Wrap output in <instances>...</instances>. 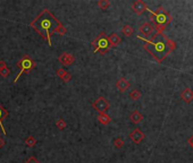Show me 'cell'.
Returning <instances> with one entry per match:
<instances>
[{
	"mask_svg": "<svg viewBox=\"0 0 193 163\" xmlns=\"http://www.w3.org/2000/svg\"><path fill=\"white\" fill-rule=\"evenodd\" d=\"M30 27H32L42 37L44 41L51 47V36L53 33H57L64 25L49 9H43L35 18L30 23Z\"/></svg>",
	"mask_w": 193,
	"mask_h": 163,
	"instance_id": "6da1fadb",
	"label": "cell"
},
{
	"mask_svg": "<svg viewBox=\"0 0 193 163\" xmlns=\"http://www.w3.org/2000/svg\"><path fill=\"white\" fill-rule=\"evenodd\" d=\"M148 43L144 44V49L146 51L150 53L151 56L155 58L158 62H161V59H160V55H162L164 58L168 56V52L169 50L166 47V43L164 41H146Z\"/></svg>",
	"mask_w": 193,
	"mask_h": 163,
	"instance_id": "7a4b0ae2",
	"label": "cell"
},
{
	"mask_svg": "<svg viewBox=\"0 0 193 163\" xmlns=\"http://www.w3.org/2000/svg\"><path fill=\"white\" fill-rule=\"evenodd\" d=\"M91 45L93 47L94 52H100V55H106L111 49L110 43L108 41V36L105 32H101L98 36L91 42Z\"/></svg>",
	"mask_w": 193,
	"mask_h": 163,
	"instance_id": "3957f363",
	"label": "cell"
},
{
	"mask_svg": "<svg viewBox=\"0 0 193 163\" xmlns=\"http://www.w3.org/2000/svg\"><path fill=\"white\" fill-rule=\"evenodd\" d=\"M16 66L19 68V73H18V75L16 76V78L14 79V82H13L14 84H16V83L18 82V78L24 74V73H30L33 68H35L37 64H35V61L28 56V55H25L21 60L17 61Z\"/></svg>",
	"mask_w": 193,
	"mask_h": 163,
	"instance_id": "277c9868",
	"label": "cell"
},
{
	"mask_svg": "<svg viewBox=\"0 0 193 163\" xmlns=\"http://www.w3.org/2000/svg\"><path fill=\"white\" fill-rule=\"evenodd\" d=\"M151 18H152V20H153L156 24L161 25V26H165V27L172 22V16H170V14L166 9H164V7H161V6H159V7L157 8V10H156L155 13H152Z\"/></svg>",
	"mask_w": 193,
	"mask_h": 163,
	"instance_id": "5b68a950",
	"label": "cell"
},
{
	"mask_svg": "<svg viewBox=\"0 0 193 163\" xmlns=\"http://www.w3.org/2000/svg\"><path fill=\"white\" fill-rule=\"evenodd\" d=\"M92 108L95 111H98L99 113H107V111L110 108V104L107 101V99L104 96H99L93 103H92Z\"/></svg>",
	"mask_w": 193,
	"mask_h": 163,
	"instance_id": "8992f818",
	"label": "cell"
},
{
	"mask_svg": "<svg viewBox=\"0 0 193 163\" xmlns=\"http://www.w3.org/2000/svg\"><path fill=\"white\" fill-rule=\"evenodd\" d=\"M139 32L144 36H151L155 34V26L150 22H146L139 27Z\"/></svg>",
	"mask_w": 193,
	"mask_h": 163,
	"instance_id": "52a82bcc",
	"label": "cell"
},
{
	"mask_svg": "<svg viewBox=\"0 0 193 163\" xmlns=\"http://www.w3.org/2000/svg\"><path fill=\"white\" fill-rule=\"evenodd\" d=\"M58 61L60 62L63 66H71L72 64H74V61H75V57L71 55V53H68V52H63L60 56L58 57Z\"/></svg>",
	"mask_w": 193,
	"mask_h": 163,
	"instance_id": "ba28073f",
	"label": "cell"
},
{
	"mask_svg": "<svg viewBox=\"0 0 193 163\" xmlns=\"http://www.w3.org/2000/svg\"><path fill=\"white\" fill-rule=\"evenodd\" d=\"M132 10L137 15H141L143 14L146 9H148V7H146V4L144 1H142V0H137V1H134L132 4Z\"/></svg>",
	"mask_w": 193,
	"mask_h": 163,
	"instance_id": "9c48e42d",
	"label": "cell"
},
{
	"mask_svg": "<svg viewBox=\"0 0 193 163\" xmlns=\"http://www.w3.org/2000/svg\"><path fill=\"white\" fill-rule=\"evenodd\" d=\"M144 137H146L144 133H143L141 129H139V128H135V129L130 134V138H131V140H132L133 143H135V144H140L142 140L144 139Z\"/></svg>",
	"mask_w": 193,
	"mask_h": 163,
	"instance_id": "30bf717a",
	"label": "cell"
},
{
	"mask_svg": "<svg viewBox=\"0 0 193 163\" xmlns=\"http://www.w3.org/2000/svg\"><path fill=\"white\" fill-rule=\"evenodd\" d=\"M116 87H117V89L119 92L124 93L125 91H127V89H130V82H128L125 77H122V78H119L117 82H116Z\"/></svg>",
	"mask_w": 193,
	"mask_h": 163,
	"instance_id": "8fae6325",
	"label": "cell"
},
{
	"mask_svg": "<svg viewBox=\"0 0 193 163\" xmlns=\"http://www.w3.org/2000/svg\"><path fill=\"white\" fill-rule=\"evenodd\" d=\"M181 99L183 100L185 103H191L193 101V91L190 87L184 89L181 92Z\"/></svg>",
	"mask_w": 193,
	"mask_h": 163,
	"instance_id": "7c38bea8",
	"label": "cell"
},
{
	"mask_svg": "<svg viewBox=\"0 0 193 163\" xmlns=\"http://www.w3.org/2000/svg\"><path fill=\"white\" fill-rule=\"evenodd\" d=\"M8 114H9L8 111H7V110H6L5 108L2 107L1 104H0V128H1V130H2V134H4V135H6L7 133H6V129H5V127H4V124H2V122H4V120H5L7 117H8Z\"/></svg>",
	"mask_w": 193,
	"mask_h": 163,
	"instance_id": "4fadbf2b",
	"label": "cell"
},
{
	"mask_svg": "<svg viewBox=\"0 0 193 163\" xmlns=\"http://www.w3.org/2000/svg\"><path fill=\"white\" fill-rule=\"evenodd\" d=\"M108 41L110 43V47L111 48H116L118 47V44L122 42V39L118 35L117 33H111L108 36Z\"/></svg>",
	"mask_w": 193,
	"mask_h": 163,
	"instance_id": "5bb4252c",
	"label": "cell"
},
{
	"mask_svg": "<svg viewBox=\"0 0 193 163\" xmlns=\"http://www.w3.org/2000/svg\"><path fill=\"white\" fill-rule=\"evenodd\" d=\"M130 120L132 121L133 124H140L143 120V114L139 110H134V111L130 114Z\"/></svg>",
	"mask_w": 193,
	"mask_h": 163,
	"instance_id": "9a60e30c",
	"label": "cell"
},
{
	"mask_svg": "<svg viewBox=\"0 0 193 163\" xmlns=\"http://www.w3.org/2000/svg\"><path fill=\"white\" fill-rule=\"evenodd\" d=\"M98 121H99L101 125H109L110 124V121H111V118L109 114L107 113H99L98 114Z\"/></svg>",
	"mask_w": 193,
	"mask_h": 163,
	"instance_id": "2e32d148",
	"label": "cell"
},
{
	"mask_svg": "<svg viewBox=\"0 0 193 163\" xmlns=\"http://www.w3.org/2000/svg\"><path fill=\"white\" fill-rule=\"evenodd\" d=\"M122 33L126 37H130V36H132V34L134 33V28L132 27V25H130V24H125L122 28Z\"/></svg>",
	"mask_w": 193,
	"mask_h": 163,
	"instance_id": "e0dca14e",
	"label": "cell"
},
{
	"mask_svg": "<svg viewBox=\"0 0 193 163\" xmlns=\"http://www.w3.org/2000/svg\"><path fill=\"white\" fill-rule=\"evenodd\" d=\"M141 95L142 94L139 89H132V91L130 92V95H128V96H130V99L133 100V101H137L139 99L141 98Z\"/></svg>",
	"mask_w": 193,
	"mask_h": 163,
	"instance_id": "ac0fdd59",
	"label": "cell"
},
{
	"mask_svg": "<svg viewBox=\"0 0 193 163\" xmlns=\"http://www.w3.org/2000/svg\"><path fill=\"white\" fill-rule=\"evenodd\" d=\"M25 145L27 146V147H30V149H32V147H34L35 145H37V139L34 138V136H28L27 138L25 139Z\"/></svg>",
	"mask_w": 193,
	"mask_h": 163,
	"instance_id": "d6986e66",
	"label": "cell"
},
{
	"mask_svg": "<svg viewBox=\"0 0 193 163\" xmlns=\"http://www.w3.org/2000/svg\"><path fill=\"white\" fill-rule=\"evenodd\" d=\"M97 5H98V7H99L100 9L106 10L110 7V1H108V0H99V1L97 2Z\"/></svg>",
	"mask_w": 193,
	"mask_h": 163,
	"instance_id": "ffe728a7",
	"label": "cell"
},
{
	"mask_svg": "<svg viewBox=\"0 0 193 163\" xmlns=\"http://www.w3.org/2000/svg\"><path fill=\"white\" fill-rule=\"evenodd\" d=\"M165 43H166V47H167V49L169 50V52L174 51L175 49H176V43H175L173 40H170V39H166V37H165Z\"/></svg>",
	"mask_w": 193,
	"mask_h": 163,
	"instance_id": "44dd1931",
	"label": "cell"
},
{
	"mask_svg": "<svg viewBox=\"0 0 193 163\" xmlns=\"http://www.w3.org/2000/svg\"><path fill=\"white\" fill-rule=\"evenodd\" d=\"M66 121L64 120L63 118H59L58 120L56 121V127L58 128V129H60V130H63V129H65L66 128Z\"/></svg>",
	"mask_w": 193,
	"mask_h": 163,
	"instance_id": "7402d4cb",
	"label": "cell"
},
{
	"mask_svg": "<svg viewBox=\"0 0 193 163\" xmlns=\"http://www.w3.org/2000/svg\"><path fill=\"white\" fill-rule=\"evenodd\" d=\"M114 146L117 149H122L123 146H124V140H123V138H121V137L115 138V139H114Z\"/></svg>",
	"mask_w": 193,
	"mask_h": 163,
	"instance_id": "603a6c76",
	"label": "cell"
},
{
	"mask_svg": "<svg viewBox=\"0 0 193 163\" xmlns=\"http://www.w3.org/2000/svg\"><path fill=\"white\" fill-rule=\"evenodd\" d=\"M9 71H10L9 68H8V67H5V68H2V69H0V76L5 78V77H7V76L9 75Z\"/></svg>",
	"mask_w": 193,
	"mask_h": 163,
	"instance_id": "cb8c5ba5",
	"label": "cell"
},
{
	"mask_svg": "<svg viewBox=\"0 0 193 163\" xmlns=\"http://www.w3.org/2000/svg\"><path fill=\"white\" fill-rule=\"evenodd\" d=\"M61 80H63V82H64V83H68V82H69V80H71L72 79V75H71V73H68V71H67L66 74L64 75V76H63V77H61Z\"/></svg>",
	"mask_w": 193,
	"mask_h": 163,
	"instance_id": "d4e9b609",
	"label": "cell"
},
{
	"mask_svg": "<svg viewBox=\"0 0 193 163\" xmlns=\"http://www.w3.org/2000/svg\"><path fill=\"white\" fill-rule=\"evenodd\" d=\"M66 73H67V71H66L65 69H64V68H59V69H57V71H56L57 76H58L59 78H61V77H63L64 75L66 74Z\"/></svg>",
	"mask_w": 193,
	"mask_h": 163,
	"instance_id": "484cf974",
	"label": "cell"
},
{
	"mask_svg": "<svg viewBox=\"0 0 193 163\" xmlns=\"http://www.w3.org/2000/svg\"><path fill=\"white\" fill-rule=\"evenodd\" d=\"M24 163H40V162H39L38 160L34 158V156H31V158H28L27 161H25Z\"/></svg>",
	"mask_w": 193,
	"mask_h": 163,
	"instance_id": "4316f807",
	"label": "cell"
},
{
	"mask_svg": "<svg viewBox=\"0 0 193 163\" xmlns=\"http://www.w3.org/2000/svg\"><path fill=\"white\" fill-rule=\"evenodd\" d=\"M57 33H58L59 35H61V36H63V35H65V34L67 33V28L65 27V26H64V27H61L60 30H59V31H58Z\"/></svg>",
	"mask_w": 193,
	"mask_h": 163,
	"instance_id": "83f0119b",
	"label": "cell"
},
{
	"mask_svg": "<svg viewBox=\"0 0 193 163\" xmlns=\"http://www.w3.org/2000/svg\"><path fill=\"white\" fill-rule=\"evenodd\" d=\"M188 144L190 145V146H191V147H192L193 149V134L191 136H190V137H188Z\"/></svg>",
	"mask_w": 193,
	"mask_h": 163,
	"instance_id": "f1b7e54d",
	"label": "cell"
},
{
	"mask_svg": "<svg viewBox=\"0 0 193 163\" xmlns=\"http://www.w3.org/2000/svg\"><path fill=\"white\" fill-rule=\"evenodd\" d=\"M7 67V64H6L4 60H0V69H2V68H5Z\"/></svg>",
	"mask_w": 193,
	"mask_h": 163,
	"instance_id": "f546056e",
	"label": "cell"
},
{
	"mask_svg": "<svg viewBox=\"0 0 193 163\" xmlns=\"http://www.w3.org/2000/svg\"><path fill=\"white\" fill-rule=\"evenodd\" d=\"M5 140L2 139V138H1V137H0V149H2V147H4V146H5Z\"/></svg>",
	"mask_w": 193,
	"mask_h": 163,
	"instance_id": "4dcf8cb0",
	"label": "cell"
}]
</instances>
